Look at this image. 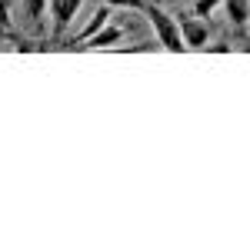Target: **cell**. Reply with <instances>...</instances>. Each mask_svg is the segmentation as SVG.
Segmentation results:
<instances>
[{
  "label": "cell",
  "mask_w": 250,
  "mask_h": 250,
  "mask_svg": "<svg viewBox=\"0 0 250 250\" xmlns=\"http://www.w3.org/2000/svg\"><path fill=\"white\" fill-rule=\"evenodd\" d=\"M177 30H180L184 47H190V50H204V47H207V40H210L207 23H204V20H197L193 14H184V17L177 20Z\"/></svg>",
  "instance_id": "obj_2"
},
{
  "label": "cell",
  "mask_w": 250,
  "mask_h": 250,
  "mask_svg": "<svg viewBox=\"0 0 250 250\" xmlns=\"http://www.w3.org/2000/svg\"><path fill=\"white\" fill-rule=\"evenodd\" d=\"M104 3H110V7H130V10H140V14H144V7H147L150 0H104Z\"/></svg>",
  "instance_id": "obj_10"
},
{
  "label": "cell",
  "mask_w": 250,
  "mask_h": 250,
  "mask_svg": "<svg viewBox=\"0 0 250 250\" xmlns=\"http://www.w3.org/2000/svg\"><path fill=\"white\" fill-rule=\"evenodd\" d=\"M104 23H110V3H100V7H97V14H94V20H90V23L80 30V37H77V40H70V43H60V47H63V50H77L80 43H83L87 37H94V34L100 30V27H104Z\"/></svg>",
  "instance_id": "obj_4"
},
{
  "label": "cell",
  "mask_w": 250,
  "mask_h": 250,
  "mask_svg": "<svg viewBox=\"0 0 250 250\" xmlns=\"http://www.w3.org/2000/svg\"><path fill=\"white\" fill-rule=\"evenodd\" d=\"M144 14H147V20L154 23L157 43H160L164 50H170V54L187 50V47H184V40H180V30H177V20H173V17H167L157 3H147V7H144Z\"/></svg>",
  "instance_id": "obj_1"
},
{
  "label": "cell",
  "mask_w": 250,
  "mask_h": 250,
  "mask_svg": "<svg viewBox=\"0 0 250 250\" xmlns=\"http://www.w3.org/2000/svg\"><path fill=\"white\" fill-rule=\"evenodd\" d=\"M167 3H180V0H167Z\"/></svg>",
  "instance_id": "obj_12"
},
{
  "label": "cell",
  "mask_w": 250,
  "mask_h": 250,
  "mask_svg": "<svg viewBox=\"0 0 250 250\" xmlns=\"http://www.w3.org/2000/svg\"><path fill=\"white\" fill-rule=\"evenodd\" d=\"M224 7H227V17H230L233 27H247V0H220Z\"/></svg>",
  "instance_id": "obj_6"
},
{
  "label": "cell",
  "mask_w": 250,
  "mask_h": 250,
  "mask_svg": "<svg viewBox=\"0 0 250 250\" xmlns=\"http://www.w3.org/2000/svg\"><path fill=\"white\" fill-rule=\"evenodd\" d=\"M204 50H210V54H230V43H213V47H204Z\"/></svg>",
  "instance_id": "obj_11"
},
{
  "label": "cell",
  "mask_w": 250,
  "mask_h": 250,
  "mask_svg": "<svg viewBox=\"0 0 250 250\" xmlns=\"http://www.w3.org/2000/svg\"><path fill=\"white\" fill-rule=\"evenodd\" d=\"M83 0H50V17H54V40L63 37V30L74 23Z\"/></svg>",
  "instance_id": "obj_3"
},
{
  "label": "cell",
  "mask_w": 250,
  "mask_h": 250,
  "mask_svg": "<svg viewBox=\"0 0 250 250\" xmlns=\"http://www.w3.org/2000/svg\"><path fill=\"white\" fill-rule=\"evenodd\" d=\"M0 37L20 43V34L14 30V20H10V0H0Z\"/></svg>",
  "instance_id": "obj_7"
},
{
  "label": "cell",
  "mask_w": 250,
  "mask_h": 250,
  "mask_svg": "<svg viewBox=\"0 0 250 250\" xmlns=\"http://www.w3.org/2000/svg\"><path fill=\"white\" fill-rule=\"evenodd\" d=\"M43 10H47V0H23V14L34 27H43Z\"/></svg>",
  "instance_id": "obj_8"
},
{
  "label": "cell",
  "mask_w": 250,
  "mask_h": 250,
  "mask_svg": "<svg viewBox=\"0 0 250 250\" xmlns=\"http://www.w3.org/2000/svg\"><path fill=\"white\" fill-rule=\"evenodd\" d=\"M117 40H124V27H114V23H104L100 30H97L94 37H87L80 43L77 50H97V47H110Z\"/></svg>",
  "instance_id": "obj_5"
},
{
  "label": "cell",
  "mask_w": 250,
  "mask_h": 250,
  "mask_svg": "<svg viewBox=\"0 0 250 250\" xmlns=\"http://www.w3.org/2000/svg\"><path fill=\"white\" fill-rule=\"evenodd\" d=\"M220 7V0H193V17H210Z\"/></svg>",
  "instance_id": "obj_9"
}]
</instances>
